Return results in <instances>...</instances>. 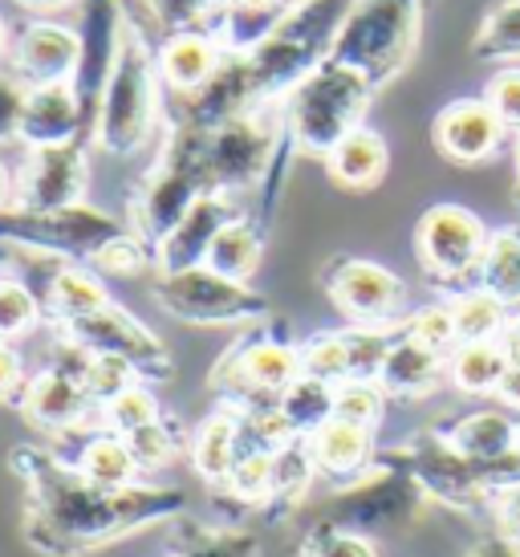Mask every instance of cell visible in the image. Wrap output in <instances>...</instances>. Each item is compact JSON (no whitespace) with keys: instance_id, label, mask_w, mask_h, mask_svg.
I'll use <instances>...</instances> for the list:
<instances>
[{"instance_id":"cell-34","label":"cell","mask_w":520,"mask_h":557,"mask_svg":"<svg viewBox=\"0 0 520 557\" xmlns=\"http://www.w3.org/2000/svg\"><path fill=\"white\" fill-rule=\"evenodd\" d=\"M273 460L276 451H240L228 476V493L248 500V505H264L273 493Z\"/></svg>"},{"instance_id":"cell-45","label":"cell","mask_w":520,"mask_h":557,"mask_svg":"<svg viewBox=\"0 0 520 557\" xmlns=\"http://www.w3.org/2000/svg\"><path fill=\"white\" fill-rule=\"evenodd\" d=\"M472 557H520V549L517 545H508L505 537H488V542L475 545Z\"/></svg>"},{"instance_id":"cell-44","label":"cell","mask_w":520,"mask_h":557,"mask_svg":"<svg viewBox=\"0 0 520 557\" xmlns=\"http://www.w3.org/2000/svg\"><path fill=\"white\" fill-rule=\"evenodd\" d=\"M16 383H21V358L9 342H0V395H9Z\"/></svg>"},{"instance_id":"cell-13","label":"cell","mask_w":520,"mask_h":557,"mask_svg":"<svg viewBox=\"0 0 520 557\" xmlns=\"http://www.w3.org/2000/svg\"><path fill=\"white\" fill-rule=\"evenodd\" d=\"M232 224V212L224 208L220 200H196V208L187 212L179 224H175V233H168L163 240V269L168 273H184V269H196V261L208 257V248H212L215 233Z\"/></svg>"},{"instance_id":"cell-32","label":"cell","mask_w":520,"mask_h":557,"mask_svg":"<svg viewBox=\"0 0 520 557\" xmlns=\"http://www.w3.org/2000/svg\"><path fill=\"white\" fill-rule=\"evenodd\" d=\"M135 362L123 355H90L82 367V383L90 391V399L98 407H107L114 395H123L126 387H135Z\"/></svg>"},{"instance_id":"cell-3","label":"cell","mask_w":520,"mask_h":557,"mask_svg":"<svg viewBox=\"0 0 520 557\" xmlns=\"http://www.w3.org/2000/svg\"><path fill=\"white\" fill-rule=\"evenodd\" d=\"M423 484L414 480L411 468H379L370 476L350 480V488H342L330 505V517L337 529L350 533H383V529H398L414 521L423 509Z\"/></svg>"},{"instance_id":"cell-10","label":"cell","mask_w":520,"mask_h":557,"mask_svg":"<svg viewBox=\"0 0 520 557\" xmlns=\"http://www.w3.org/2000/svg\"><path fill=\"white\" fill-rule=\"evenodd\" d=\"M447 379V355L431 350L423 342H414L411 334H403L391 342L386 362L379 371V387L395 399H428L431 391Z\"/></svg>"},{"instance_id":"cell-36","label":"cell","mask_w":520,"mask_h":557,"mask_svg":"<svg viewBox=\"0 0 520 557\" xmlns=\"http://www.w3.org/2000/svg\"><path fill=\"white\" fill-rule=\"evenodd\" d=\"M301 557H379L370 537L337 529L334 521H318L309 529V537L301 542Z\"/></svg>"},{"instance_id":"cell-15","label":"cell","mask_w":520,"mask_h":557,"mask_svg":"<svg viewBox=\"0 0 520 557\" xmlns=\"http://www.w3.org/2000/svg\"><path fill=\"white\" fill-rule=\"evenodd\" d=\"M77 33L62 29V25H33L25 37H21V49H16V62L29 74L37 86H58L65 82V74L77 65Z\"/></svg>"},{"instance_id":"cell-1","label":"cell","mask_w":520,"mask_h":557,"mask_svg":"<svg viewBox=\"0 0 520 557\" xmlns=\"http://www.w3.org/2000/svg\"><path fill=\"white\" fill-rule=\"evenodd\" d=\"M16 472L29 480V521L25 537L37 549L58 557L90 554L98 545L119 542L135 529H147L168 517H184L187 493L179 488H154V484H126V488H102L62 468L49 456L21 448Z\"/></svg>"},{"instance_id":"cell-38","label":"cell","mask_w":520,"mask_h":557,"mask_svg":"<svg viewBox=\"0 0 520 557\" xmlns=\"http://www.w3.org/2000/svg\"><path fill=\"white\" fill-rule=\"evenodd\" d=\"M126 444L135 451L138 468H147V472H151V468H168L171 460H175V451H179V440H175V432H171L163 419H154L147 428L131 432Z\"/></svg>"},{"instance_id":"cell-39","label":"cell","mask_w":520,"mask_h":557,"mask_svg":"<svg viewBox=\"0 0 520 557\" xmlns=\"http://www.w3.org/2000/svg\"><path fill=\"white\" fill-rule=\"evenodd\" d=\"M37 325V297L21 281H0V342Z\"/></svg>"},{"instance_id":"cell-37","label":"cell","mask_w":520,"mask_h":557,"mask_svg":"<svg viewBox=\"0 0 520 557\" xmlns=\"http://www.w3.org/2000/svg\"><path fill=\"white\" fill-rule=\"evenodd\" d=\"M407 334H411L414 342L431 346V350H439V355H451V350L459 346L451 301H435V306H423L419 313H411V322H407Z\"/></svg>"},{"instance_id":"cell-18","label":"cell","mask_w":520,"mask_h":557,"mask_svg":"<svg viewBox=\"0 0 520 557\" xmlns=\"http://www.w3.org/2000/svg\"><path fill=\"white\" fill-rule=\"evenodd\" d=\"M21 131L25 139L37 147H62L74 131V98L65 94V86H37L29 102L21 107Z\"/></svg>"},{"instance_id":"cell-31","label":"cell","mask_w":520,"mask_h":557,"mask_svg":"<svg viewBox=\"0 0 520 557\" xmlns=\"http://www.w3.org/2000/svg\"><path fill=\"white\" fill-rule=\"evenodd\" d=\"M301 374L322 379L330 387L350 383V342L346 334H322L301 350Z\"/></svg>"},{"instance_id":"cell-23","label":"cell","mask_w":520,"mask_h":557,"mask_svg":"<svg viewBox=\"0 0 520 557\" xmlns=\"http://www.w3.org/2000/svg\"><path fill=\"white\" fill-rule=\"evenodd\" d=\"M203 264L212 269V273H220V277L228 281H245L257 273L260 264V236L252 224H245V220H232V224H224L220 233H215L212 248H208V257H203Z\"/></svg>"},{"instance_id":"cell-41","label":"cell","mask_w":520,"mask_h":557,"mask_svg":"<svg viewBox=\"0 0 520 557\" xmlns=\"http://www.w3.org/2000/svg\"><path fill=\"white\" fill-rule=\"evenodd\" d=\"M492 512H496V537H505L508 545L520 549V480L496 488L492 496Z\"/></svg>"},{"instance_id":"cell-14","label":"cell","mask_w":520,"mask_h":557,"mask_svg":"<svg viewBox=\"0 0 520 557\" xmlns=\"http://www.w3.org/2000/svg\"><path fill=\"white\" fill-rule=\"evenodd\" d=\"M82 180H86L82 159L74 151H65V143L62 147H41L29 163V175H25V200L33 208H65L77 200Z\"/></svg>"},{"instance_id":"cell-4","label":"cell","mask_w":520,"mask_h":557,"mask_svg":"<svg viewBox=\"0 0 520 557\" xmlns=\"http://www.w3.org/2000/svg\"><path fill=\"white\" fill-rule=\"evenodd\" d=\"M488 236L492 233L475 212L459 208V203H435L428 216L419 220L414 248H419V261H423L431 277L463 281L472 277L480 261H484Z\"/></svg>"},{"instance_id":"cell-7","label":"cell","mask_w":520,"mask_h":557,"mask_svg":"<svg viewBox=\"0 0 520 557\" xmlns=\"http://www.w3.org/2000/svg\"><path fill=\"white\" fill-rule=\"evenodd\" d=\"M330 297L337 301V310L350 313L354 322L383 325L403 310L407 285L374 261H342L337 273L330 277Z\"/></svg>"},{"instance_id":"cell-16","label":"cell","mask_w":520,"mask_h":557,"mask_svg":"<svg viewBox=\"0 0 520 557\" xmlns=\"http://www.w3.org/2000/svg\"><path fill=\"white\" fill-rule=\"evenodd\" d=\"M508 371V346L505 338L496 342H459L447 355V379L463 395H496Z\"/></svg>"},{"instance_id":"cell-25","label":"cell","mask_w":520,"mask_h":557,"mask_svg":"<svg viewBox=\"0 0 520 557\" xmlns=\"http://www.w3.org/2000/svg\"><path fill=\"white\" fill-rule=\"evenodd\" d=\"M281 416L289 419V428L297 435H313L318 428H325L330 419H334V387L322 383V379H309L301 374L293 387L281 391Z\"/></svg>"},{"instance_id":"cell-28","label":"cell","mask_w":520,"mask_h":557,"mask_svg":"<svg viewBox=\"0 0 520 557\" xmlns=\"http://www.w3.org/2000/svg\"><path fill=\"white\" fill-rule=\"evenodd\" d=\"M472 49L484 62H520V0H500L492 9Z\"/></svg>"},{"instance_id":"cell-9","label":"cell","mask_w":520,"mask_h":557,"mask_svg":"<svg viewBox=\"0 0 520 557\" xmlns=\"http://www.w3.org/2000/svg\"><path fill=\"white\" fill-rule=\"evenodd\" d=\"M74 325L77 342H86L94 355H123L135 362L138 374H171L168 367V350L159 346V342L135 322V318H126L119 310H102L94 313V318H82V322H70Z\"/></svg>"},{"instance_id":"cell-46","label":"cell","mask_w":520,"mask_h":557,"mask_svg":"<svg viewBox=\"0 0 520 557\" xmlns=\"http://www.w3.org/2000/svg\"><path fill=\"white\" fill-rule=\"evenodd\" d=\"M512 203H517V212H520V135H517V184H512Z\"/></svg>"},{"instance_id":"cell-42","label":"cell","mask_w":520,"mask_h":557,"mask_svg":"<svg viewBox=\"0 0 520 557\" xmlns=\"http://www.w3.org/2000/svg\"><path fill=\"white\" fill-rule=\"evenodd\" d=\"M94 264L107 269V273H138L143 269V248L131 236H110L107 245L98 248Z\"/></svg>"},{"instance_id":"cell-27","label":"cell","mask_w":520,"mask_h":557,"mask_svg":"<svg viewBox=\"0 0 520 557\" xmlns=\"http://www.w3.org/2000/svg\"><path fill=\"white\" fill-rule=\"evenodd\" d=\"M215 65V49L208 46V37H196V33H187V37H175L163 53V78L175 86V90H196L208 82Z\"/></svg>"},{"instance_id":"cell-50","label":"cell","mask_w":520,"mask_h":557,"mask_svg":"<svg viewBox=\"0 0 520 557\" xmlns=\"http://www.w3.org/2000/svg\"><path fill=\"white\" fill-rule=\"evenodd\" d=\"M0 41H4V21H0Z\"/></svg>"},{"instance_id":"cell-21","label":"cell","mask_w":520,"mask_h":557,"mask_svg":"<svg viewBox=\"0 0 520 557\" xmlns=\"http://www.w3.org/2000/svg\"><path fill=\"white\" fill-rule=\"evenodd\" d=\"M77 472L90 480V484H102V488H126L135 484L138 460L126 435L110 432V435H94L90 444L82 448V460H77Z\"/></svg>"},{"instance_id":"cell-49","label":"cell","mask_w":520,"mask_h":557,"mask_svg":"<svg viewBox=\"0 0 520 557\" xmlns=\"http://www.w3.org/2000/svg\"><path fill=\"white\" fill-rule=\"evenodd\" d=\"M25 4H41V9H53V4H65V0H25Z\"/></svg>"},{"instance_id":"cell-2","label":"cell","mask_w":520,"mask_h":557,"mask_svg":"<svg viewBox=\"0 0 520 557\" xmlns=\"http://www.w3.org/2000/svg\"><path fill=\"white\" fill-rule=\"evenodd\" d=\"M370 78L354 65H330L309 78L293 102V131L309 151H334L350 135L367 107Z\"/></svg>"},{"instance_id":"cell-20","label":"cell","mask_w":520,"mask_h":557,"mask_svg":"<svg viewBox=\"0 0 520 557\" xmlns=\"http://www.w3.org/2000/svg\"><path fill=\"white\" fill-rule=\"evenodd\" d=\"M475 277H480V289H488L496 301H505L508 310H520V228L488 236Z\"/></svg>"},{"instance_id":"cell-43","label":"cell","mask_w":520,"mask_h":557,"mask_svg":"<svg viewBox=\"0 0 520 557\" xmlns=\"http://www.w3.org/2000/svg\"><path fill=\"white\" fill-rule=\"evenodd\" d=\"M508 346V342H505ZM500 399L512 407V411H520V346H508V371H505V383H500V391H496Z\"/></svg>"},{"instance_id":"cell-26","label":"cell","mask_w":520,"mask_h":557,"mask_svg":"<svg viewBox=\"0 0 520 557\" xmlns=\"http://www.w3.org/2000/svg\"><path fill=\"white\" fill-rule=\"evenodd\" d=\"M240 374H245L248 387L281 395V391L301 379V355L289 350V346H281V342H257L240 358Z\"/></svg>"},{"instance_id":"cell-47","label":"cell","mask_w":520,"mask_h":557,"mask_svg":"<svg viewBox=\"0 0 520 557\" xmlns=\"http://www.w3.org/2000/svg\"><path fill=\"white\" fill-rule=\"evenodd\" d=\"M4 196H9V171L0 163V203H4Z\"/></svg>"},{"instance_id":"cell-19","label":"cell","mask_w":520,"mask_h":557,"mask_svg":"<svg viewBox=\"0 0 520 557\" xmlns=\"http://www.w3.org/2000/svg\"><path fill=\"white\" fill-rule=\"evenodd\" d=\"M236 456H240V423L232 416H212L191 440V465L208 484H228Z\"/></svg>"},{"instance_id":"cell-48","label":"cell","mask_w":520,"mask_h":557,"mask_svg":"<svg viewBox=\"0 0 520 557\" xmlns=\"http://www.w3.org/2000/svg\"><path fill=\"white\" fill-rule=\"evenodd\" d=\"M236 4H245V9H264V4H273V0H236Z\"/></svg>"},{"instance_id":"cell-12","label":"cell","mask_w":520,"mask_h":557,"mask_svg":"<svg viewBox=\"0 0 520 557\" xmlns=\"http://www.w3.org/2000/svg\"><path fill=\"white\" fill-rule=\"evenodd\" d=\"M309 448L318 460V472L334 480H358L370 468V451H374V432L346 423V419H330L325 428L309 435Z\"/></svg>"},{"instance_id":"cell-24","label":"cell","mask_w":520,"mask_h":557,"mask_svg":"<svg viewBox=\"0 0 520 557\" xmlns=\"http://www.w3.org/2000/svg\"><path fill=\"white\" fill-rule=\"evenodd\" d=\"M318 476V460H313V448H309L306 435H297L293 444L276 451L273 460V493L260 509H289L301 496L309 493V484Z\"/></svg>"},{"instance_id":"cell-30","label":"cell","mask_w":520,"mask_h":557,"mask_svg":"<svg viewBox=\"0 0 520 557\" xmlns=\"http://www.w3.org/2000/svg\"><path fill=\"white\" fill-rule=\"evenodd\" d=\"M107 301V289L98 285V277L82 273V269H62L53 277V310L62 313L65 322H82V318H94L102 313Z\"/></svg>"},{"instance_id":"cell-17","label":"cell","mask_w":520,"mask_h":557,"mask_svg":"<svg viewBox=\"0 0 520 557\" xmlns=\"http://www.w3.org/2000/svg\"><path fill=\"white\" fill-rule=\"evenodd\" d=\"M325 159H330V175H334L337 184L362 191V187H374L379 180H383L386 143H383L379 131H370V126H354L350 135L337 143Z\"/></svg>"},{"instance_id":"cell-6","label":"cell","mask_w":520,"mask_h":557,"mask_svg":"<svg viewBox=\"0 0 520 557\" xmlns=\"http://www.w3.org/2000/svg\"><path fill=\"white\" fill-rule=\"evenodd\" d=\"M159 306L184 322H240L264 310V301L245 289V281H228L203 269H184V273H168L159 285Z\"/></svg>"},{"instance_id":"cell-5","label":"cell","mask_w":520,"mask_h":557,"mask_svg":"<svg viewBox=\"0 0 520 557\" xmlns=\"http://www.w3.org/2000/svg\"><path fill=\"white\" fill-rule=\"evenodd\" d=\"M414 4L419 0H367L346 33V62L362 70L367 78L391 74L407 53L414 37Z\"/></svg>"},{"instance_id":"cell-8","label":"cell","mask_w":520,"mask_h":557,"mask_svg":"<svg viewBox=\"0 0 520 557\" xmlns=\"http://www.w3.org/2000/svg\"><path fill=\"white\" fill-rule=\"evenodd\" d=\"M505 123L496 119V110L488 107V98H456L451 107L435 119V147L444 151L451 163H484L500 151L505 143Z\"/></svg>"},{"instance_id":"cell-35","label":"cell","mask_w":520,"mask_h":557,"mask_svg":"<svg viewBox=\"0 0 520 557\" xmlns=\"http://www.w3.org/2000/svg\"><path fill=\"white\" fill-rule=\"evenodd\" d=\"M102 416H107L110 432L131 435V432H138V428H147V423L159 419V399H154V391H147L143 383H135V387H126L123 395H114V399L102 407Z\"/></svg>"},{"instance_id":"cell-22","label":"cell","mask_w":520,"mask_h":557,"mask_svg":"<svg viewBox=\"0 0 520 557\" xmlns=\"http://www.w3.org/2000/svg\"><path fill=\"white\" fill-rule=\"evenodd\" d=\"M451 313H456L459 342H496L505 338L508 322H512V310H508L505 301H496L480 285L451 297Z\"/></svg>"},{"instance_id":"cell-33","label":"cell","mask_w":520,"mask_h":557,"mask_svg":"<svg viewBox=\"0 0 520 557\" xmlns=\"http://www.w3.org/2000/svg\"><path fill=\"white\" fill-rule=\"evenodd\" d=\"M386 391L370 379H350V383H337L334 387V419H346V423H358V428H370L383 416Z\"/></svg>"},{"instance_id":"cell-40","label":"cell","mask_w":520,"mask_h":557,"mask_svg":"<svg viewBox=\"0 0 520 557\" xmlns=\"http://www.w3.org/2000/svg\"><path fill=\"white\" fill-rule=\"evenodd\" d=\"M484 98H488V107L496 110V119L505 123V131L520 135V65L496 70Z\"/></svg>"},{"instance_id":"cell-29","label":"cell","mask_w":520,"mask_h":557,"mask_svg":"<svg viewBox=\"0 0 520 557\" xmlns=\"http://www.w3.org/2000/svg\"><path fill=\"white\" fill-rule=\"evenodd\" d=\"M175 557H260V542L252 533H228V529H199L184 521Z\"/></svg>"},{"instance_id":"cell-11","label":"cell","mask_w":520,"mask_h":557,"mask_svg":"<svg viewBox=\"0 0 520 557\" xmlns=\"http://www.w3.org/2000/svg\"><path fill=\"white\" fill-rule=\"evenodd\" d=\"M94 407L90 391L82 383V374L70 371H46L37 374L25 391V416L37 428H49V432H70L77 428L86 411Z\"/></svg>"}]
</instances>
